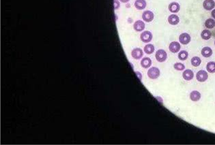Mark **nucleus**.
<instances>
[{
    "label": "nucleus",
    "instance_id": "39448f33",
    "mask_svg": "<svg viewBox=\"0 0 215 145\" xmlns=\"http://www.w3.org/2000/svg\"><path fill=\"white\" fill-rule=\"evenodd\" d=\"M179 41L182 45H188L190 41V36L189 34H186V33H183L179 37Z\"/></svg>",
    "mask_w": 215,
    "mask_h": 145
},
{
    "label": "nucleus",
    "instance_id": "6e6552de",
    "mask_svg": "<svg viewBox=\"0 0 215 145\" xmlns=\"http://www.w3.org/2000/svg\"><path fill=\"white\" fill-rule=\"evenodd\" d=\"M203 6L206 10H211L215 7V2L214 0H205L203 1Z\"/></svg>",
    "mask_w": 215,
    "mask_h": 145
},
{
    "label": "nucleus",
    "instance_id": "0eeeda50",
    "mask_svg": "<svg viewBox=\"0 0 215 145\" xmlns=\"http://www.w3.org/2000/svg\"><path fill=\"white\" fill-rule=\"evenodd\" d=\"M180 45L177 42H172L170 45V46H169V49L173 53L179 52V50H180Z\"/></svg>",
    "mask_w": 215,
    "mask_h": 145
},
{
    "label": "nucleus",
    "instance_id": "f257e3e1",
    "mask_svg": "<svg viewBox=\"0 0 215 145\" xmlns=\"http://www.w3.org/2000/svg\"><path fill=\"white\" fill-rule=\"evenodd\" d=\"M167 57V52L163 49H160L157 50L156 52V59L159 62H164Z\"/></svg>",
    "mask_w": 215,
    "mask_h": 145
},
{
    "label": "nucleus",
    "instance_id": "9d476101",
    "mask_svg": "<svg viewBox=\"0 0 215 145\" xmlns=\"http://www.w3.org/2000/svg\"><path fill=\"white\" fill-rule=\"evenodd\" d=\"M180 5L177 2H172L169 5V10L172 13H177L180 10Z\"/></svg>",
    "mask_w": 215,
    "mask_h": 145
},
{
    "label": "nucleus",
    "instance_id": "c85d7f7f",
    "mask_svg": "<svg viewBox=\"0 0 215 145\" xmlns=\"http://www.w3.org/2000/svg\"><path fill=\"white\" fill-rule=\"evenodd\" d=\"M214 45H215V41H214Z\"/></svg>",
    "mask_w": 215,
    "mask_h": 145
},
{
    "label": "nucleus",
    "instance_id": "f3484780",
    "mask_svg": "<svg viewBox=\"0 0 215 145\" xmlns=\"http://www.w3.org/2000/svg\"><path fill=\"white\" fill-rule=\"evenodd\" d=\"M141 65L144 68H148L152 65V61L149 57H145L141 60Z\"/></svg>",
    "mask_w": 215,
    "mask_h": 145
},
{
    "label": "nucleus",
    "instance_id": "f03ea898",
    "mask_svg": "<svg viewBox=\"0 0 215 145\" xmlns=\"http://www.w3.org/2000/svg\"><path fill=\"white\" fill-rule=\"evenodd\" d=\"M148 77L151 79H156L160 76V70L159 68L152 67L150 68L148 72Z\"/></svg>",
    "mask_w": 215,
    "mask_h": 145
},
{
    "label": "nucleus",
    "instance_id": "bb28decb",
    "mask_svg": "<svg viewBox=\"0 0 215 145\" xmlns=\"http://www.w3.org/2000/svg\"><path fill=\"white\" fill-rule=\"evenodd\" d=\"M211 14H212V17H213V18H214V19H215V9H214L213 10H212V13H211Z\"/></svg>",
    "mask_w": 215,
    "mask_h": 145
},
{
    "label": "nucleus",
    "instance_id": "a878e982",
    "mask_svg": "<svg viewBox=\"0 0 215 145\" xmlns=\"http://www.w3.org/2000/svg\"><path fill=\"white\" fill-rule=\"evenodd\" d=\"M136 74H137V75L138 78H139L140 80H141L142 75L141 74V73H140V72H136Z\"/></svg>",
    "mask_w": 215,
    "mask_h": 145
},
{
    "label": "nucleus",
    "instance_id": "f8f14e48",
    "mask_svg": "<svg viewBox=\"0 0 215 145\" xmlns=\"http://www.w3.org/2000/svg\"><path fill=\"white\" fill-rule=\"evenodd\" d=\"M183 78L186 80H190L193 78L194 73L192 70H186L183 74Z\"/></svg>",
    "mask_w": 215,
    "mask_h": 145
},
{
    "label": "nucleus",
    "instance_id": "1a4fd4ad",
    "mask_svg": "<svg viewBox=\"0 0 215 145\" xmlns=\"http://www.w3.org/2000/svg\"><path fill=\"white\" fill-rule=\"evenodd\" d=\"M143 51L141 48H136L135 49L133 50L132 52H131V55H132V57L135 59H139L142 57L143 56Z\"/></svg>",
    "mask_w": 215,
    "mask_h": 145
},
{
    "label": "nucleus",
    "instance_id": "6ab92c4d",
    "mask_svg": "<svg viewBox=\"0 0 215 145\" xmlns=\"http://www.w3.org/2000/svg\"><path fill=\"white\" fill-rule=\"evenodd\" d=\"M205 26L208 29H212L215 26V21L212 19H208L205 22Z\"/></svg>",
    "mask_w": 215,
    "mask_h": 145
},
{
    "label": "nucleus",
    "instance_id": "b1692460",
    "mask_svg": "<svg viewBox=\"0 0 215 145\" xmlns=\"http://www.w3.org/2000/svg\"><path fill=\"white\" fill-rule=\"evenodd\" d=\"M174 67L176 70H178V71H182V70H184L185 66H184V65L183 64V63H175V64H174Z\"/></svg>",
    "mask_w": 215,
    "mask_h": 145
},
{
    "label": "nucleus",
    "instance_id": "ddd939ff",
    "mask_svg": "<svg viewBox=\"0 0 215 145\" xmlns=\"http://www.w3.org/2000/svg\"><path fill=\"white\" fill-rule=\"evenodd\" d=\"M135 6L137 10H144L146 7V2L145 0H136Z\"/></svg>",
    "mask_w": 215,
    "mask_h": 145
},
{
    "label": "nucleus",
    "instance_id": "7ed1b4c3",
    "mask_svg": "<svg viewBox=\"0 0 215 145\" xmlns=\"http://www.w3.org/2000/svg\"><path fill=\"white\" fill-rule=\"evenodd\" d=\"M140 38H141V41L144 42L145 43L150 42L152 40V33L149 31H145L142 34H141V36H140Z\"/></svg>",
    "mask_w": 215,
    "mask_h": 145
},
{
    "label": "nucleus",
    "instance_id": "cd10ccee",
    "mask_svg": "<svg viewBox=\"0 0 215 145\" xmlns=\"http://www.w3.org/2000/svg\"><path fill=\"white\" fill-rule=\"evenodd\" d=\"M120 1L122 2V3H127V2H128L129 0H120Z\"/></svg>",
    "mask_w": 215,
    "mask_h": 145
},
{
    "label": "nucleus",
    "instance_id": "393cba45",
    "mask_svg": "<svg viewBox=\"0 0 215 145\" xmlns=\"http://www.w3.org/2000/svg\"><path fill=\"white\" fill-rule=\"evenodd\" d=\"M120 7V2L118 0H114V8L115 10H117Z\"/></svg>",
    "mask_w": 215,
    "mask_h": 145
},
{
    "label": "nucleus",
    "instance_id": "4be33fe9",
    "mask_svg": "<svg viewBox=\"0 0 215 145\" xmlns=\"http://www.w3.org/2000/svg\"><path fill=\"white\" fill-rule=\"evenodd\" d=\"M201 60L198 57H194L191 59V64L194 67H198L201 64Z\"/></svg>",
    "mask_w": 215,
    "mask_h": 145
},
{
    "label": "nucleus",
    "instance_id": "dca6fc26",
    "mask_svg": "<svg viewBox=\"0 0 215 145\" xmlns=\"http://www.w3.org/2000/svg\"><path fill=\"white\" fill-rule=\"evenodd\" d=\"M190 98L193 102H197V101L199 100V99L201 98V94L199 91H193L190 94Z\"/></svg>",
    "mask_w": 215,
    "mask_h": 145
},
{
    "label": "nucleus",
    "instance_id": "5701e85b",
    "mask_svg": "<svg viewBox=\"0 0 215 145\" xmlns=\"http://www.w3.org/2000/svg\"><path fill=\"white\" fill-rule=\"evenodd\" d=\"M188 53L187 51H186V50H181V51L178 53V58L182 61L186 60V59L188 58Z\"/></svg>",
    "mask_w": 215,
    "mask_h": 145
},
{
    "label": "nucleus",
    "instance_id": "423d86ee",
    "mask_svg": "<svg viewBox=\"0 0 215 145\" xmlns=\"http://www.w3.org/2000/svg\"><path fill=\"white\" fill-rule=\"evenodd\" d=\"M154 15L153 12L150 10L145 11L143 13V14H142V18H143L144 21L148 22V23L152 21L154 19Z\"/></svg>",
    "mask_w": 215,
    "mask_h": 145
},
{
    "label": "nucleus",
    "instance_id": "9b49d317",
    "mask_svg": "<svg viewBox=\"0 0 215 145\" xmlns=\"http://www.w3.org/2000/svg\"><path fill=\"white\" fill-rule=\"evenodd\" d=\"M134 29L137 32H141L145 29V23L142 21H137L134 24Z\"/></svg>",
    "mask_w": 215,
    "mask_h": 145
},
{
    "label": "nucleus",
    "instance_id": "aec40b11",
    "mask_svg": "<svg viewBox=\"0 0 215 145\" xmlns=\"http://www.w3.org/2000/svg\"><path fill=\"white\" fill-rule=\"evenodd\" d=\"M206 69H207L208 72H209L210 73H214L215 62H214V61H210V62L208 63L207 65H206Z\"/></svg>",
    "mask_w": 215,
    "mask_h": 145
},
{
    "label": "nucleus",
    "instance_id": "20e7f679",
    "mask_svg": "<svg viewBox=\"0 0 215 145\" xmlns=\"http://www.w3.org/2000/svg\"><path fill=\"white\" fill-rule=\"evenodd\" d=\"M208 75L207 72L204 70H199L196 74V78L199 82H204L208 79Z\"/></svg>",
    "mask_w": 215,
    "mask_h": 145
},
{
    "label": "nucleus",
    "instance_id": "2eb2a0df",
    "mask_svg": "<svg viewBox=\"0 0 215 145\" xmlns=\"http://www.w3.org/2000/svg\"><path fill=\"white\" fill-rule=\"evenodd\" d=\"M201 55L204 57H210L212 55V50L211 49V48L206 47L203 48L202 50H201Z\"/></svg>",
    "mask_w": 215,
    "mask_h": 145
},
{
    "label": "nucleus",
    "instance_id": "4468645a",
    "mask_svg": "<svg viewBox=\"0 0 215 145\" xmlns=\"http://www.w3.org/2000/svg\"><path fill=\"white\" fill-rule=\"evenodd\" d=\"M168 21H169V23H170V24H171V25H176L178 24L180 19H179V17H177V15L172 14L169 17Z\"/></svg>",
    "mask_w": 215,
    "mask_h": 145
},
{
    "label": "nucleus",
    "instance_id": "412c9836",
    "mask_svg": "<svg viewBox=\"0 0 215 145\" xmlns=\"http://www.w3.org/2000/svg\"><path fill=\"white\" fill-rule=\"evenodd\" d=\"M154 51V47L153 45H147L146 47H144V52H146V54H152Z\"/></svg>",
    "mask_w": 215,
    "mask_h": 145
},
{
    "label": "nucleus",
    "instance_id": "a211bd4d",
    "mask_svg": "<svg viewBox=\"0 0 215 145\" xmlns=\"http://www.w3.org/2000/svg\"><path fill=\"white\" fill-rule=\"evenodd\" d=\"M211 36H212L211 32H210V31L208 29L203 30V32H201V38H202L203 39H205V40H208V39H209L210 38H211Z\"/></svg>",
    "mask_w": 215,
    "mask_h": 145
}]
</instances>
